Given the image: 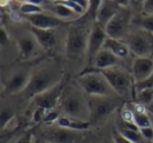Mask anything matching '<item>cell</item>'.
I'll list each match as a JSON object with an SVG mask.
<instances>
[{"instance_id":"obj_1","label":"cell","mask_w":153,"mask_h":143,"mask_svg":"<svg viewBox=\"0 0 153 143\" xmlns=\"http://www.w3.org/2000/svg\"><path fill=\"white\" fill-rule=\"evenodd\" d=\"M63 78L65 75L62 73L61 68L58 63H47L45 65L33 69L31 71L29 85L23 92L24 98L33 100L39 94L58 85Z\"/></svg>"},{"instance_id":"obj_2","label":"cell","mask_w":153,"mask_h":143,"mask_svg":"<svg viewBox=\"0 0 153 143\" xmlns=\"http://www.w3.org/2000/svg\"><path fill=\"white\" fill-rule=\"evenodd\" d=\"M88 18V17H86ZM88 21H78L70 25L65 43V53L69 61H78L86 56L88 41L90 38L92 26L88 25Z\"/></svg>"},{"instance_id":"obj_3","label":"cell","mask_w":153,"mask_h":143,"mask_svg":"<svg viewBox=\"0 0 153 143\" xmlns=\"http://www.w3.org/2000/svg\"><path fill=\"white\" fill-rule=\"evenodd\" d=\"M76 83L86 96H117L107 79L99 71L91 68H85L76 78Z\"/></svg>"},{"instance_id":"obj_4","label":"cell","mask_w":153,"mask_h":143,"mask_svg":"<svg viewBox=\"0 0 153 143\" xmlns=\"http://www.w3.org/2000/svg\"><path fill=\"white\" fill-rule=\"evenodd\" d=\"M59 106L62 112H65V116L89 121L90 110L88 104V98H84L77 90L66 88L60 100Z\"/></svg>"},{"instance_id":"obj_5","label":"cell","mask_w":153,"mask_h":143,"mask_svg":"<svg viewBox=\"0 0 153 143\" xmlns=\"http://www.w3.org/2000/svg\"><path fill=\"white\" fill-rule=\"evenodd\" d=\"M99 72L107 79L111 87L113 88L115 94L119 98H128L130 95L135 96L134 90H135L136 81L132 75L129 73L127 70L115 67L107 70H101Z\"/></svg>"},{"instance_id":"obj_6","label":"cell","mask_w":153,"mask_h":143,"mask_svg":"<svg viewBox=\"0 0 153 143\" xmlns=\"http://www.w3.org/2000/svg\"><path fill=\"white\" fill-rule=\"evenodd\" d=\"M86 98L90 110L89 121L91 126L104 121L121 106V98L119 96H86Z\"/></svg>"},{"instance_id":"obj_7","label":"cell","mask_w":153,"mask_h":143,"mask_svg":"<svg viewBox=\"0 0 153 143\" xmlns=\"http://www.w3.org/2000/svg\"><path fill=\"white\" fill-rule=\"evenodd\" d=\"M130 53H132L136 57H152L153 55V34L147 31L137 30L135 32H130L124 41Z\"/></svg>"},{"instance_id":"obj_8","label":"cell","mask_w":153,"mask_h":143,"mask_svg":"<svg viewBox=\"0 0 153 143\" xmlns=\"http://www.w3.org/2000/svg\"><path fill=\"white\" fill-rule=\"evenodd\" d=\"M67 85H68V77L66 76L58 85H55L52 88L47 89L33 98L35 106L37 108H43L47 111L52 110L58 103H60V100L67 88Z\"/></svg>"},{"instance_id":"obj_9","label":"cell","mask_w":153,"mask_h":143,"mask_svg":"<svg viewBox=\"0 0 153 143\" xmlns=\"http://www.w3.org/2000/svg\"><path fill=\"white\" fill-rule=\"evenodd\" d=\"M131 21V13L130 10H128V8H121L117 14L109 21L105 31L107 33L109 38L113 39H119L121 40L123 38H127L128 29H129V24Z\"/></svg>"},{"instance_id":"obj_10","label":"cell","mask_w":153,"mask_h":143,"mask_svg":"<svg viewBox=\"0 0 153 143\" xmlns=\"http://www.w3.org/2000/svg\"><path fill=\"white\" fill-rule=\"evenodd\" d=\"M108 38L107 33L104 28H101L98 23H93L92 30L90 33V38L88 41V48H86V68L92 67V63L98 55L100 51L104 48L105 41Z\"/></svg>"},{"instance_id":"obj_11","label":"cell","mask_w":153,"mask_h":143,"mask_svg":"<svg viewBox=\"0 0 153 143\" xmlns=\"http://www.w3.org/2000/svg\"><path fill=\"white\" fill-rule=\"evenodd\" d=\"M24 18L30 23V26L42 29V30H53L55 28L63 24V21L54 14L47 13H39L35 15L24 16Z\"/></svg>"},{"instance_id":"obj_12","label":"cell","mask_w":153,"mask_h":143,"mask_svg":"<svg viewBox=\"0 0 153 143\" xmlns=\"http://www.w3.org/2000/svg\"><path fill=\"white\" fill-rule=\"evenodd\" d=\"M31 77V71H19L12 76L8 81L5 84L4 94L5 95H13L20 92H24L27 86L29 85Z\"/></svg>"},{"instance_id":"obj_13","label":"cell","mask_w":153,"mask_h":143,"mask_svg":"<svg viewBox=\"0 0 153 143\" xmlns=\"http://www.w3.org/2000/svg\"><path fill=\"white\" fill-rule=\"evenodd\" d=\"M153 73L152 57H136L132 62L131 75L136 83L146 80Z\"/></svg>"},{"instance_id":"obj_14","label":"cell","mask_w":153,"mask_h":143,"mask_svg":"<svg viewBox=\"0 0 153 143\" xmlns=\"http://www.w3.org/2000/svg\"><path fill=\"white\" fill-rule=\"evenodd\" d=\"M79 139L78 132L58 127L44 133V140L48 143H76Z\"/></svg>"},{"instance_id":"obj_15","label":"cell","mask_w":153,"mask_h":143,"mask_svg":"<svg viewBox=\"0 0 153 143\" xmlns=\"http://www.w3.org/2000/svg\"><path fill=\"white\" fill-rule=\"evenodd\" d=\"M38 43L35 39L32 34H24L17 39V47H19V53H20V60L28 61L33 59V56L37 54Z\"/></svg>"},{"instance_id":"obj_16","label":"cell","mask_w":153,"mask_h":143,"mask_svg":"<svg viewBox=\"0 0 153 143\" xmlns=\"http://www.w3.org/2000/svg\"><path fill=\"white\" fill-rule=\"evenodd\" d=\"M122 7L119 6V4L116 1H101L98 13H97V17H96V23H98L101 28H106L109 21L114 17L117 12Z\"/></svg>"},{"instance_id":"obj_17","label":"cell","mask_w":153,"mask_h":143,"mask_svg":"<svg viewBox=\"0 0 153 143\" xmlns=\"http://www.w3.org/2000/svg\"><path fill=\"white\" fill-rule=\"evenodd\" d=\"M30 32L37 40L39 47H42L44 51H47V52L52 51L56 46L58 39L53 30H42V29L30 26Z\"/></svg>"},{"instance_id":"obj_18","label":"cell","mask_w":153,"mask_h":143,"mask_svg":"<svg viewBox=\"0 0 153 143\" xmlns=\"http://www.w3.org/2000/svg\"><path fill=\"white\" fill-rule=\"evenodd\" d=\"M119 63H120L119 57H116L114 54L111 53L109 51L102 48L98 53V55L96 56V59L92 63V67H90V68L93 70H97V71H101V70L115 68L119 65Z\"/></svg>"},{"instance_id":"obj_19","label":"cell","mask_w":153,"mask_h":143,"mask_svg":"<svg viewBox=\"0 0 153 143\" xmlns=\"http://www.w3.org/2000/svg\"><path fill=\"white\" fill-rule=\"evenodd\" d=\"M56 124H58V127L66 128V129L74 131V132H83V131H88L91 127L90 121L81 120V119H76L73 117H68V116H61Z\"/></svg>"},{"instance_id":"obj_20","label":"cell","mask_w":153,"mask_h":143,"mask_svg":"<svg viewBox=\"0 0 153 143\" xmlns=\"http://www.w3.org/2000/svg\"><path fill=\"white\" fill-rule=\"evenodd\" d=\"M104 48L109 51L111 53H113L119 59H126L130 54V49L124 41L119 40V39H113V38L109 37L106 39Z\"/></svg>"},{"instance_id":"obj_21","label":"cell","mask_w":153,"mask_h":143,"mask_svg":"<svg viewBox=\"0 0 153 143\" xmlns=\"http://www.w3.org/2000/svg\"><path fill=\"white\" fill-rule=\"evenodd\" d=\"M134 124L139 129L152 126V117L145 111V109L140 104H136V110L134 111Z\"/></svg>"},{"instance_id":"obj_22","label":"cell","mask_w":153,"mask_h":143,"mask_svg":"<svg viewBox=\"0 0 153 143\" xmlns=\"http://www.w3.org/2000/svg\"><path fill=\"white\" fill-rule=\"evenodd\" d=\"M52 13L55 16H58L61 20H71V18H77L78 15H76L70 8H68L66 5H63L61 1H55L52 7Z\"/></svg>"},{"instance_id":"obj_23","label":"cell","mask_w":153,"mask_h":143,"mask_svg":"<svg viewBox=\"0 0 153 143\" xmlns=\"http://www.w3.org/2000/svg\"><path fill=\"white\" fill-rule=\"evenodd\" d=\"M20 13L23 16H29L35 15V14H39V13H44V10H43L42 6L32 4L30 0H27V1H22L20 4Z\"/></svg>"},{"instance_id":"obj_24","label":"cell","mask_w":153,"mask_h":143,"mask_svg":"<svg viewBox=\"0 0 153 143\" xmlns=\"http://www.w3.org/2000/svg\"><path fill=\"white\" fill-rule=\"evenodd\" d=\"M136 101H137V104H140L143 106H150L151 103L153 102V88L150 89H143L136 92Z\"/></svg>"},{"instance_id":"obj_25","label":"cell","mask_w":153,"mask_h":143,"mask_svg":"<svg viewBox=\"0 0 153 143\" xmlns=\"http://www.w3.org/2000/svg\"><path fill=\"white\" fill-rule=\"evenodd\" d=\"M15 116V111L13 108L10 106H5L1 109V113H0V121H1V128L5 129L6 126L10 121L14 119Z\"/></svg>"},{"instance_id":"obj_26","label":"cell","mask_w":153,"mask_h":143,"mask_svg":"<svg viewBox=\"0 0 153 143\" xmlns=\"http://www.w3.org/2000/svg\"><path fill=\"white\" fill-rule=\"evenodd\" d=\"M134 23L138 25L140 29L153 34V16H140L139 18L135 20Z\"/></svg>"},{"instance_id":"obj_27","label":"cell","mask_w":153,"mask_h":143,"mask_svg":"<svg viewBox=\"0 0 153 143\" xmlns=\"http://www.w3.org/2000/svg\"><path fill=\"white\" fill-rule=\"evenodd\" d=\"M61 2L63 4V5H66L68 8H70L76 15L84 16L85 14H86V10H85L84 8L77 2L76 0H63V1H61Z\"/></svg>"},{"instance_id":"obj_28","label":"cell","mask_w":153,"mask_h":143,"mask_svg":"<svg viewBox=\"0 0 153 143\" xmlns=\"http://www.w3.org/2000/svg\"><path fill=\"white\" fill-rule=\"evenodd\" d=\"M150 88H153V73L144 81L136 83V86H135V90L136 92H139V90L143 89H150Z\"/></svg>"},{"instance_id":"obj_29","label":"cell","mask_w":153,"mask_h":143,"mask_svg":"<svg viewBox=\"0 0 153 143\" xmlns=\"http://www.w3.org/2000/svg\"><path fill=\"white\" fill-rule=\"evenodd\" d=\"M142 16H153V0H145L142 2Z\"/></svg>"},{"instance_id":"obj_30","label":"cell","mask_w":153,"mask_h":143,"mask_svg":"<svg viewBox=\"0 0 153 143\" xmlns=\"http://www.w3.org/2000/svg\"><path fill=\"white\" fill-rule=\"evenodd\" d=\"M61 116L59 114V112H56V111H52V110H50V111H47L46 112V116H45V121L46 124H52V122H58L59 120V118H60Z\"/></svg>"},{"instance_id":"obj_31","label":"cell","mask_w":153,"mask_h":143,"mask_svg":"<svg viewBox=\"0 0 153 143\" xmlns=\"http://www.w3.org/2000/svg\"><path fill=\"white\" fill-rule=\"evenodd\" d=\"M139 133H140V135L143 136L144 140H147V141L153 142V126L140 128V129H139Z\"/></svg>"},{"instance_id":"obj_32","label":"cell","mask_w":153,"mask_h":143,"mask_svg":"<svg viewBox=\"0 0 153 143\" xmlns=\"http://www.w3.org/2000/svg\"><path fill=\"white\" fill-rule=\"evenodd\" d=\"M9 43V33L7 32L6 28L4 25H1L0 29V45L1 47H5Z\"/></svg>"},{"instance_id":"obj_33","label":"cell","mask_w":153,"mask_h":143,"mask_svg":"<svg viewBox=\"0 0 153 143\" xmlns=\"http://www.w3.org/2000/svg\"><path fill=\"white\" fill-rule=\"evenodd\" d=\"M13 143H33V137H32V134L31 133H24L20 136L19 139H16Z\"/></svg>"},{"instance_id":"obj_34","label":"cell","mask_w":153,"mask_h":143,"mask_svg":"<svg viewBox=\"0 0 153 143\" xmlns=\"http://www.w3.org/2000/svg\"><path fill=\"white\" fill-rule=\"evenodd\" d=\"M113 141H114V143H134L130 140L126 139L122 134H120L119 131H115L113 133Z\"/></svg>"},{"instance_id":"obj_35","label":"cell","mask_w":153,"mask_h":143,"mask_svg":"<svg viewBox=\"0 0 153 143\" xmlns=\"http://www.w3.org/2000/svg\"><path fill=\"white\" fill-rule=\"evenodd\" d=\"M102 143H114V141H113V139H112V140H108V141H105V142H102Z\"/></svg>"},{"instance_id":"obj_36","label":"cell","mask_w":153,"mask_h":143,"mask_svg":"<svg viewBox=\"0 0 153 143\" xmlns=\"http://www.w3.org/2000/svg\"><path fill=\"white\" fill-rule=\"evenodd\" d=\"M149 108H150V110H151V112H153V102H152V103H151V106H149Z\"/></svg>"},{"instance_id":"obj_37","label":"cell","mask_w":153,"mask_h":143,"mask_svg":"<svg viewBox=\"0 0 153 143\" xmlns=\"http://www.w3.org/2000/svg\"><path fill=\"white\" fill-rule=\"evenodd\" d=\"M151 117H152V116H151ZM152 126H153V117H152Z\"/></svg>"},{"instance_id":"obj_38","label":"cell","mask_w":153,"mask_h":143,"mask_svg":"<svg viewBox=\"0 0 153 143\" xmlns=\"http://www.w3.org/2000/svg\"><path fill=\"white\" fill-rule=\"evenodd\" d=\"M43 143H48V142H43Z\"/></svg>"},{"instance_id":"obj_39","label":"cell","mask_w":153,"mask_h":143,"mask_svg":"<svg viewBox=\"0 0 153 143\" xmlns=\"http://www.w3.org/2000/svg\"><path fill=\"white\" fill-rule=\"evenodd\" d=\"M152 143H153V142H152Z\"/></svg>"}]
</instances>
